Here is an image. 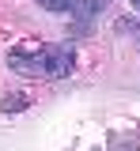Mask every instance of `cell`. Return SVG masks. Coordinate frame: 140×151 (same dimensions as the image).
Segmentation results:
<instances>
[{"label": "cell", "mask_w": 140, "mask_h": 151, "mask_svg": "<svg viewBox=\"0 0 140 151\" xmlns=\"http://www.w3.org/2000/svg\"><path fill=\"white\" fill-rule=\"evenodd\" d=\"M102 4H106V0H68V15H76V19H91V15H99Z\"/></svg>", "instance_id": "obj_2"}, {"label": "cell", "mask_w": 140, "mask_h": 151, "mask_svg": "<svg viewBox=\"0 0 140 151\" xmlns=\"http://www.w3.org/2000/svg\"><path fill=\"white\" fill-rule=\"evenodd\" d=\"M19 110H27V94H8L4 98V113H19Z\"/></svg>", "instance_id": "obj_3"}, {"label": "cell", "mask_w": 140, "mask_h": 151, "mask_svg": "<svg viewBox=\"0 0 140 151\" xmlns=\"http://www.w3.org/2000/svg\"><path fill=\"white\" fill-rule=\"evenodd\" d=\"M133 34H136V42H140V23H136V27H133Z\"/></svg>", "instance_id": "obj_5"}, {"label": "cell", "mask_w": 140, "mask_h": 151, "mask_svg": "<svg viewBox=\"0 0 140 151\" xmlns=\"http://www.w3.org/2000/svg\"><path fill=\"white\" fill-rule=\"evenodd\" d=\"M38 4L45 8V12H57V15H61V12H68V0H38Z\"/></svg>", "instance_id": "obj_4"}, {"label": "cell", "mask_w": 140, "mask_h": 151, "mask_svg": "<svg viewBox=\"0 0 140 151\" xmlns=\"http://www.w3.org/2000/svg\"><path fill=\"white\" fill-rule=\"evenodd\" d=\"M129 4H133V8H136V12H140V0H129Z\"/></svg>", "instance_id": "obj_6"}, {"label": "cell", "mask_w": 140, "mask_h": 151, "mask_svg": "<svg viewBox=\"0 0 140 151\" xmlns=\"http://www.w3.org/2000/svg\"><path fill=\"white\" fill-rule=\"evenodd\" d=\"M8 64L23 76H42V79H64L76 64L72 45H23L15 53H8Z\"/></svg>", "instance_id": "obj_1"}]
</instances>
